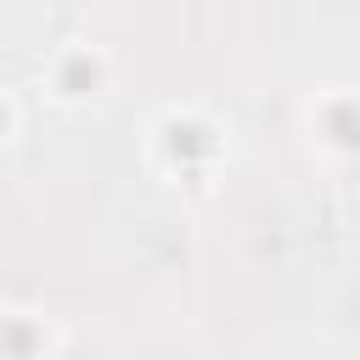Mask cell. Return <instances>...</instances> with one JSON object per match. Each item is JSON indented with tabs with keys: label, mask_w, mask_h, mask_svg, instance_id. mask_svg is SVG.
<instances>
[{
	"label": "cell",
	"mask_w": 360,
	"mask_h": 360,
	"mask_svg": "<svg viewBox=\"0 0 360 360\" xmlns=\"http://www.w3.org/2000/svg\"><path fill=\"white\" fill-rule=\"evenodd\" d=\"M11 326H17V332H0V349H11V354H17V349L39 354V349H56V343H62V338L45 326V315H34V321H28V315H11Z\"/></svg>",
	"instance_id": "6da1fadb"
}]
</instances>
